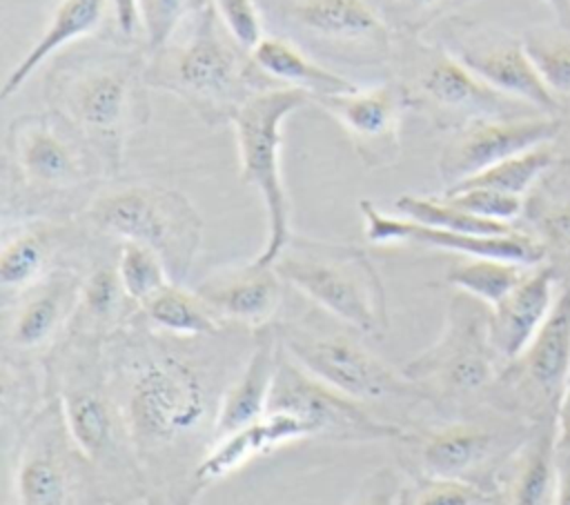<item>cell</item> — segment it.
Here are the masks:
<instances>
[{
    "mask_svg": "<svg viewBox=\"0 0 570 505\" xmlns=\"http://www.w3.org/2000/svg\"><path fill=\"white\" fill-rule=\"evenodd\" d=\"M247 343L227 329L180 338L151 329L140 311L105 340V360L145 483V505H194L205 492L198 467L216 440L227 383Z\"/></svg>",
    "mask_w": 570,
    "mask_h": 505,
    "instance_id": "obj_1",
    "label": "cell"
},
{
    "mask_svg": "<svg viewBox=\"0 0 570 505\" xmlns=\"http://www.w3.org/2000/svg\"><path fill=\"white\" fill-rule=\"evenodd\" d=\"M47 392L65 412L71 436L96 467L109 505L145 501V483L127 420L109 378L105 340L67 331L42 356Z\"/></svg>",
    "mask_w": 570,
    "mask_h": 505,
    "instance_id": "obj_2",
    "label": "cell"
},
{
    "mask_svg": "<svg viewBox=\"0 0 570 505\" xmlns=\"http://www.w3.org/2000/svg\"><path fill=\"white\" fill-rule=\"evenodd\" d=\"M147 85L185 100L207 125L229 122L258 91L283 87L272 80L214 16L212 7L194 13L189 31L176 42L149 53Z\"/></svg>",
    "mask_w": 570,
    "mask_h": 505,
    "instance_id": "obj_3",
    "label": "cell"
},
{
    "mask_svg": "<svg viewBox=\"0 0 570 505\" xmlns=\"http://www.w3.org/2000/svg\"><path fill=\"white\" fill-rule=\"evenodd\" d=\"M147 62L107 49L62 60L49 76V105L94 151L105 174H118L129 131L142 122Z\"/></svg>",
    "mask_w": 570,
    "mask_h": 505,
    "instance_id": "obj_4",
    "label": "cell"
},
{
    "mask_svg": "<svg viewBox=\"0 0 570 505\" xmlns=\"http://www.w3.org/2000/svg\"><path fill=\"white\" fill-rule=\"evenodd\" d=\"M272 265L285 285L303 294L314 307L365 338L381 340L387 336L385 287L363 247L292 234Z\"/></svg>",
    "mask_w": 570,
    "mask_h": 505,
    "instance_id": "obj_5",
    "label": "cell"
},
{
    "mask_svg": "<svg viewBox=\"0 0 570 505\" xmlns=\"http://www.w3.org/2000/svg\"><path fill=\"white\" fill-rule=\"evenodd\" d=\"M274 329L283 349L301 367L363 405L396 403L414 407L428 403L401 369H392L363 343V334L318 307L274 323Z\"/></svg>",
    "mask_w": 570,
    "mask_h": 505,
    "instance_id": "obj_6",
    "label": "cell"
},
{
    "mask_svg": "<svg viewBox=\"0 0 570 505\" xmlns=\"http://www.w3.org/2000/svg\"><path fill=\"white\" fill-rule=\"evenodd\" d=\"M4 449L11 505H109L96 467L71 436L51 392Z\"/></svg>",
    "mask_w": 570,
    "mask_h": 505,
    "instance_id": "obj_7",
    "label": "cell"
},
{
    "mask_svg": "<svg viewBox=\"0 0 570 505\" xmlns=\"http://www.w3.org/2000/svg\"><path fill=\"white\" fill-rule=\"evenodd\" d=\"M85 218L105 236L151 247L171 280L187 285L203 245V218L183 191L154 182L109 185L91 196Z\"/></svg>",
    "mask_w": 570,
    "mask_h": 505,
    "instance_id": "obj_8",
    "label": "cell"
},
{
    "mask_svg": "<svg viewBox=\"0 0 570 505\" xmlns=\"http://www.w3.org/2000/svg\"><path fill=\"white\" fill-rule=\"evenodd\" d=\"M501 369L490 340V307L465 291L448 300L436 340L401 367L430 405L443 407L488 396Z\"/></svg>",
    "mask_w": 570,
    "mask_h": 505,
    "instance_id": "obj_9",
    "label": "cell"
},
{
    "mask_svg": "<svg viewBox=\"0 0 570 505\" xmlns=\"http://www.w3.org/2000/svg\"><path fill=\"white\" fill-rule=\"evenodd\" d=\"M312 96L292 87H272L252 96L229 120L238 145L240 182L254 187L263 200L267 238L254 256L272 265L292 238V205L281 169L285 120L309 105Z\"/></svg>",
    "mask_w": 570,
    "mask_h": 505,
    "instance_id": "obj_10",
    "label": "cell"
},
{
    "mask_svg": "<svg viewBox=\"0 0 570 505\" xmlns=\"http://www.w3.org/2000/svg\"><path fill=\"white\" fill-rule=\"evenodd\" d=\"M7 167L16 191L40 207L80 196L94 180V167L102 169L87 142L53 111L27 113L11 122Z\"/></svg>",
    "mask_w": 570,
    "mask_h": 505,
    "instance_id": "obj_11",
    "label": "cell"
},
{
    "mask_svg": "<svg viewBox=\"0 0 570 505\" xmlns=\"http://www.w3.org/2000/svg\"><path fill=\"white\" fill-rule=\"evenodd\" d=\"M570 380V278L528 347L499 372L485 398L523 420L557 423L561 396Z\"/></svg>",
    "mask_w": 570,
    "mask_h": 505,
    "instance_id": "obj_12",
    "label": "cell"
},
{
    "mask_svg": "<svg viewBox=\"0 0 570 505\" xmlns=\"http://www.w3.org/2000/svg\"><path fill=\"white\" fill-rule=\"evenodd\" d=\"M512 425L483 418H450L412 429L394 440L407 476H434L476 483L497 494V476L519 443L505 445Z\"/></svg>",
    "mask_w": 570,
    "mask_h": 505,
    "instance_id": "obj_13",
    "label": "cell"
},
{
    "mask_svg": "<svg viewBox=\"0 0 570 505\" xmlns=\"http://www.w3.org/2000/svg\"><path fill=\"white\" fill-rule=\"evenodd\" d=\"M407 102L452 129L479 118L539 113L537 109L497 91L468 69L448 47L416 40L403 53Z\"/></svg>",
    "mask_w": 570,
    "mask_h": 505,
    "instance_id": "obj_14",
    "label": "cell"
},
{
    "mask_svg": "<svg viewBox=\"0 0 570 505\" xmlns=\"http://www.w3.org/2000/svg\"><path fill=\"white\" fill-rule=\"evenodd\" d=\"M269 412L294 414L314 429V438L338 443L399 440L407 432L405 425L374 416L363 403L312 376L283 349V345L278 351Z\"/></svg>",
    "mask_w": 570,
    "mask_h": 505,
    "instance_id": "obj_15",
    "label": "cell"
},
{
    "mask_svg": "<svg viewBox=\"0 0 570 505\" xmlns=\"http://www.w3.org/2000/svg\"><path fill=\"white\" fill-rule=\"evenodd\" d=\"M559 118L546 113L479 118L452 129L439 151L436 171L445 189L525 149L554 142Z\"/></svg>",
    "mask_w": 570,
    "mask_h": 505,
    "instance_id": "obj_16",
    "label": "cell"
},
{
    "mask_svg": "<svg viewBox=\"0 0 570 505\" xmlns=\"http://www.w3.org/2000/svg\"><path fill=\"white\" fill-rule=\"evenodd\" d=\"M85 276L69 265L53 267L36 285L4 300L2 351L42 360L67 334L76 314Z\"/></svg>",
    "mask_w": 570,
    "mask_h": 505,
    "instance_id": "obj_17",
    "label": "cell"
},
{
    "mask_svg": "<svg viewBox=\"0 0 570 505\" xmlns=\"http://www.w3.org/2000/svg\"><path fill=\"white\" fill-rule=\"evenodd\" d=\"M358 211L363 218L365 238L374 245L412 242L421 247L461 254L463 258H501V260L521 263L525 267H537L548 258L543 245L523 227L510 234L485 236V234H463V231L423 225L401 214L390 216L383 209H379L372 200H361Z\"/></svg>",
    "mask_w": 570,
    "mask_h": 505,
    "instance_id": "obj_18",
    "label": "cell"
},
{
    "mask_svg": "<svg viewBox=\"0 0 570 505\" xmlns=\"http://www.w3.org/2000/svg\"><path fill=\"white\" fill-rule=\"evenodd\" d=\"M287 22L325 53L383 65L394 56V40L381 16L365 0H296Z\"/></svg>",
    "mask_w": 570,
    "mask_h": 505,
    "instance_id": "obj_19",
    "label": "cell"
},
{
    "mask_svg": "<svg viewBox=\"0 0 570 505\" xmlns=\"http://www.w3.org/2000/svg\"><path fill=\"white\" fill-rule=\"evenodd\" d=\"M314 105L327 111L350 136L354 151L367 167H387L401 151V113L410 105L401 82L387 80L350 91L314 96Z\"/></svg>",
    "mask_w": 570,
    "mask_h": 505,
    "instance_id": "obj_20",
    "label": "cell"
},
{
    "mask_svg": "<svg viewBox=\"0 0 570 505\" xmlns=\"http://www.w3.org/2000/svg\"><path fill=\"white\" fill-rule=\"evenodd\" d=\"M448 49L497 91L537 109L539 113H559L561 100L541 80L521 38L490 31L470 33L452 40Z\"/></svg>",
    "mask_w": 570,
    "mask_h": 505,
    "instance_id": "obj_21",
    "label": "cell"
},
{
    "mask_svg": "<svg viewBox=\"0 0 570 505\" xmlns=\"http://www.w3.org/2000/svg\"><path fill=\"white\" fill-rule=\"evenodd\" d=\"M194 289L225 325L247 331L274 325L285 300V280L274 265L254 258L209 271Z\"/></svg>",
    "mask_w": 570,
    "mask_h": 505,
    "instance_id": "obj_22",
    "label": "cell"
},
{
    "mask_svg": "<svg viewBox=\"0 0 570 505\" xmlns=\"http://www.w3.org/2000/svg\"><path fill=\"white\" fill-rule=\"evenodd\" d=\"M557 271L550 263L530 267L521 283L490 307V340L503 365L514 360L548 318Z\"/></svg>",
    "mask_w": 570,
    "mask_h": 505,
    "instance_id": "obj_23",
    "label": "cell"
},
{
    "mask_svg": "<svg viewBox=\"0 0 570 505\" xmlns=\"http://www.w3.org/2000/svg\"><path fill=\"white\" fill-rule=\"evenodd\" d=\"M557 423H537L503 463L497 476V496L503 505H557Z\"/></svg>",
    "mask_w": 570,
    "mask_h": 505,
    "instance_id": "obj_24",
    "label": "cell"
},
{
    "mask_svg": "<svg viewBox=\"0 0 570 505\" xmlns=\"http://www.w3.org/2000/svg\"><path fill=\"white\" fill-rule=\"evenodd\" d=\"M307 438H314V429L303 418L285 412H267L258 420L214 440L198 467V483L207 489L249 461Z\"/></svg>",
    "mask_w": 570,
    "mask_h": 505,
    "instance_id": "obj_25",
    "label": "cell"
},
{
    "mask_svg": "<svg viewBox=\"0 0 570 505\" xmlns=\"http://www.w3.org/2000/svg\"><path fill=\"white\" fill-rule=\"evenodd\" d=\"M281 343L274 325L256 329L252 349L227 383L218 414H216V438L236 432L269 412V396L274 387Z\"/></svg>",
    "mask_w": 570,
    "mask_h": 505,
    "instance_id": "obj_26",
    "label": "cell"
},
{
    "mask_svg": "<svg viewBox=\"0 0 570 505\" xmlns=\"http://www.w3.org/2000/svg\"><path fill=\"white\" fill-rule=\"evenodd\" d=\"M69 240V227L49 218H22L4 229L0 247V285L4 298L36 285L60 263L56 260Z\"/></svg>",
    "mask_w": 570,
    "mask_h": 505,
    "instance_id": "obj_27",
    "label": "cell"
},
{
    "mask_svg": "<svg viewBox=\"0 0 570 505\" xmlns=\"http://www.w3.org/2000/svg\"><path fill=\"white\" fill-rule=\"evenodd\" d=\"M109 2L111 0H60L38 40L7 73L0 87V100H7L20 91L36 69H40V65L47 62L56 51L91 36L100 27Z\"/></svg>",
    "mask_w": 570,
    "mask_h": 505,
    "instance_id": "obj_28",
    "label": "cell"
},
{
    "mask_svg": "<svg viewBox=\"0 0 570 505\" xmlns=\"http://www.w3.org/2000/svg\"><path fill=\"white\" fill-rule=\"evenodd\" d=\"M521 220L546 249L548 258L570 265V156L559 160L530 189Z\"/></svg>",
    "mask_w": 570,
    "mask_h": 505,
    "instance_id": "obj_29",
    "label": "cell"
},
{
    "mask_svg": "<svg viewBox=\"0 0 570 505\" xmlns=\"http://www.w3.org/2000/svg\"><path fill=\"white\" fill-rule=\"evenodd\" d=\"M254 62L278 85L314 96L350 91L356 85L312 60L298 44L281 36H263L252 49Z\"/></svg>",
    "mask_w": 570,
    "mask_h": 505,
    "instance_id": "obj_30",
    "label": "cell"
},
{
    "mask_svg": "<svg viewBox=\"0 0 570 505\" xmlns=\"http://www.w3.org/2000/svg\"><path fill=\"white\" fill-rule=\"evenodd\" d=\"M140 316L151 329L180 338L216 336L229 327L209 309L196 289L174 280L140 307Z\"/></svg>",
    "mask_w": 570,
    "mask_h": 505,
    "instance_id": "obj_31",
    "label": "cell"
},
{
    "mask_svg": "<svg viewBox=\"0 0 570 505\" xmlns=\"http://www.w3.org/2000/svg\"><path fill=\"white\" fill-rule=\"evenodd\" d=\"M47 400V378L42 360L11 356L2 351L0 372V412L4 445Z\"/></svg>",
    "mask_w": 570,
    "mask_h": 505,
    "instance_id": "obj_32",
    "label": "cell"
},
{
    "mask_svg": "<svg viewBox=\"0 0 570 505\" xmlns=\"http://www.w3.org/2000/svg\"><path fill=\"white\" fill-rule=\"evenodd\" d=\"M528 269L521 263L501 258H465L452 265L443 280L456 291H465L492 307L521 283Z\"/></svg>",
    "mask_w": 570,
    "mask_h": 505,
    "instance_id": "obj_33",
    "label": "cell"
},
{
    "mask_svg": "<svg viewBox=\"0 0 570 505\" xmlns=\"http://www.w3.org/2000/svg\"><path fill=\"white\" fill-rule=\"evenodd\" d=\"M559 160V151L554 142H546L532 149H525L517 156H510L459 185H479V187H492L512 196L525 198L530 189L543 178V174ZM456 187V185H454Z\"/></svg>",
    "mask_w": 570,
    "mask_h": 505,
    "instance_id": "obj_34",
    "label": "cell"
},
{
    "mask_svg": "<svg viewBox=\"0 0 570 505\" xmlns=\"http://www.w3.org/2000/svg\"><path fill=\"white\" fill-rule=\"evenodd\" d=\"M396 211L405 218H412L423 225L441 227V229H452V231H463V234H510L519 229V225H508V222H494L479 218L456 205H452L443 196H419V194H403L394 202Z\"/></svg>",
    "mask_w": 570,
    "mask_h": 505,
    "instance_id": "obj_35",
    "label": "cell"
},
{
    "mask_svg": "<svg viewBox=\"0 0 570 505\" xmlns=\"http://www.w3.org/2000/svg\"><path fill=\"white\" fill-rule=\"evenodd\" d=\"M523 47L548 89L559 98H570V29L537 27L521 36Z\"/></svg>",
    "mask_w": 570,
    "mask_h": 505,
    "instance_id": "obj_36",
    "label": "cell"
},
{
    "mask_svg": "<svg viewBox=\"0 0 570 505\" xmlns=\"http://www.w3.org/2000/svg\"><path fill=\"white\" fill-rule=\"evenodd\" d=\"M116 267L127 298L140 309L156 291H160L171 276L165 260L151 247L136 240H120Z\"/></svg>",
    "mask_w": 570,
    "mask_h": 505,
    "instance_id": "obj_37",
    "label": "cell"
},
{
    "mask_svg": "<svg viewBox=\"0 0 570 505\" xmlns=\"http://www.w3.org/2000/svg\"><path fill=\"white\" fill-rule=\"evenodd\" d=\"M499 496L476 483L410 476L403 481L399 505H494Z\"/></svg>",
    "mask_w": 570,
    "mask_h": 505,
    "instance_id": "obj_38",
    "label": "cell"
},
{
    "mask_svg": "<svg viewBox=\"0 0 570 505\" xmlns=\"http://www.w3.org/2000/svg\"><path fill=\"white\" fill-rule=\"evenodd\" d=\"M443 198H448L452 205L485 218L494 222H508L517 225V220L523 214L525 198L512 196L492 187H479V185H456L443 191Z\"/></svg>",
    "mask_w": 570,
    "mask_h": 505,
    "instance_id": "obj_39",
    "label": "cell"
},
{
    "mask_svg": "<svg viewBox=\"0 0 570 505\" xmlns=\"http://www.w3.org/2000/svg\"><path fill=\"white\" fill-rule=\"evenodd\" d=\"M196 13L194 0H138V20L149 53L174 40L187 16Z\"/></svg>",
    "mask_w": 570,
    "mask_h": 505,
    "instance_id": "obj_40",
    "label": "cell"
},
{
    "mask_svg": "<svg viewBox=\"0 0 570 505\" xmlns=\"http://www.w3.org/2000/svg\"><path fill=\"white\" fill-rule=\"evenodd\" d=\"M216 16L227 31L247 49H252L265 33L254 0H212Z\"/></svg>",
    "mask_w": 570,
    "mask_h": 505,
    "instance_id": "obj_41",
    "label": "cell"
},
{
    "mask_svg": "<svg viewBox=\"0 0 570 505\" xmlns=\"http://www.w3.org/2000/svg\"><path fill=\"white\" fill-rule=\"evenodd\" d=\"M401 487V474L394 467L383 465L370 472L343 505H399Z\"/></svg>",
    "mask_w": 570,
    "mask_h": 505,
    "instance_id": "obj_42",
    "label": "cell"
},
{
    "mask_svg": "<svg viewBox=\"0 0 570 505\" xmlns=\"http://www.w3.org/2000/svg\"><path fill=\"white\" fill-rule=\"evenodd\" d=\"M114 7V20L122 36L134 38L136 31H140L138 20V0H111Z\"/></svg>",
    "mask_w": 570,
    "mask_h": 505,
    "instance_id": "obj_43",
    "label": "cell"
},
{
    "mask_svg": "<svg viewBox=\"0 0 570 505\" xmlns=\"http://www.w3.org/2000/svg\"><path fill=\"white\" fill-rule=\"evenodd\" d=\"M557 449L570 452V380L557 412Z\"/></svg>",
    "mask_w": 570,
    "mask_h": 505,
    "instance_id": "obj_44",
    "label": "cell"
},
{
    "mask_svg": "<svg viewBox=\"0 0 570 505\" xmlns=\"http://www.w3.org/2000/svg\"><path fill=\"white\" fill-rule=\"evenodd\" d=\"M557 118H559V136L554 140V147L559 156H570V98H566V105H561Z\"/></svg>",
    "mask_w": 570,
    "mask_h": 505,
    "instance_id": "obj_45",
    "label": "cell"
},
{
    "mask_svg": "<svg viewBox=\"0 0 570 505\" xmlns=\"http://www.w3.org/2000/svg\"><path fill=\"white\" fill-rule=\"evenodd\" d=\"M559 454V494H557V505H570V452Z\"/></svg>",
    "mask_w": 570,
    "mask_h": 505,
    "instance_id": "obj_46",
    "label": "cell"
},
{
    "mask_svg": "<svg viewBox=\"0 0 570 505\" xmlns=\"http://www.w3.org/2000/svg\"><path fill=\"white\" fill-rule=\"evenodd\" d=\"M405 9H410V11H428V9H432L439 0H399Z\"/></svg>",
    "mask_w": 570,
    "mask_h": 505,
    "instance_id": "obj_47",
    "label": "cell"
},
{
    "mask_svg": "<svg viewBox=\"0 0 570 505\" xmlns=\"http://www.w3.org/2000/svg\"><path fill=\"white\" fill-rule=\"evenodd\" d=\"M552 2V7L559 11V13H568V0H550Z\"/></svg>",
    "mask_w": 570,
    "mask_h": 505,
    "instance_id": "obj_48",
    "label": "cell"
}]
</instances>
